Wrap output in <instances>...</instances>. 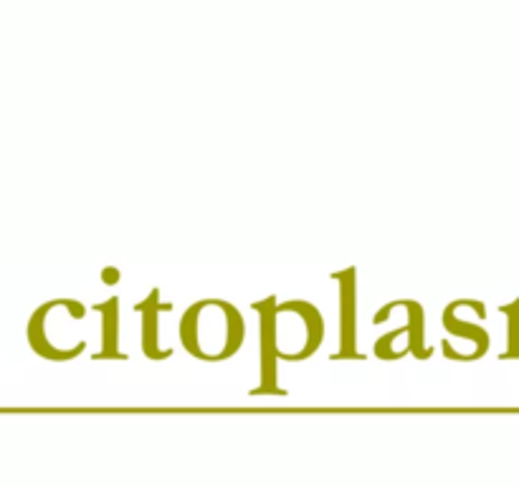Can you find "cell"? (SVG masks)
Here are the masks:
<instances>
[{
	"instance_id": "obj_1",
	"label": "cell",
	"mask_w": 519,
	"mask_h": 486,
	"mask_svg": "<svg viewBox=\"0 0 519 486\" xmlns=\"http://www.w3.org/2000/svg\"><path fill=\"white\" fill-rule=\"evenodd\" d=\"M244 335V317L221 299L195 302L180 324L185 350L203 362L228 360L233 352L241 350Z\"/></svg>"
},
{
	"instance_id": "obj_4",
	"label": "cell",
	"mask_w": 519,
	"mask_h": 486,
	"mask_svg": "<svg viewBox=\"0 0 519 486\" xmlns=\"http://www.w3.org/2000/svg\"><path fill=\"white\" fill-rule=\"evenodd\" d=\"M340 281V319H342V350L337 352L335 360L345 357H363L352 350L355 345V269H347L345 274H337Z\"/></svg>"
},
{
	"instance_id": "obj_7",
	"label": "cell",
	"mask_w": 519,
	"mask_h": 486,
	"mask_svg": "<svg viewBox=\"0 0 519 486\" xmlns=\"http://www.w3.org/2000/svg\"><path fill=\"white\" fill-rule=\"evenodd\" d=\"M104 279H119V271H114V269H107L104 271Z\"/></svg>"
},
{
	"instance_id": "obj_5",
	"label": "cell",
	"mask_w": 519,
	"mask_h": 486,
	"mask_svg": "<svg viewBox=\"0 0 519 486\" xmlns=\"http://www.w3.org/2000/svg\"><path fill=\"white\" fill-rule=\"evenodd\" d=\"M170 304H160V292H150V297L137 304L135 312L142 314V350L150 360H168L173 350H160V330H157V312H168Z\"/></svg>"
},
{
	"instance_id": "obj_6",
	"label": "cell",
	"mask_w": 519,
	"mask_h": 486,
	"mask_svg": "<svg viewBox=\"0 0 519 486\" xmlns=\"http://www.w3.org/2000/svg\"><path fill=\"white\" fill-rule=\"evenodd\" d=\"M99 314H102L104 324H102V352L94 355V360H125L127 355L119 352V327H117V319H119V302L117 299H109L99 307Z\"/></svg>"
},
{
	"instance_id": "obj_3",
	"label": "cell",
	"mask_w": 519,
	"mask_h": 486,
	"mask_svg": "<svg viewBox=\"0 0 519 486\" xmlns=\"http://www.w3.org/2000/svg\"><path fill=\"white\" fill-rule=\"evenodd\" d=\"M254 309L261 317V388L256 393H282L276 388L274 362L279 357H276L274 342H271V314H274L276 304L274 299H269V302H256Z\"/></svg>"
},
{
	"instance_id": "obj_2",
	"label": "cell",
	"mask_w": 519,
	"mask_h": 486,
	"mask_svg": "<svg viewBox=\"0 0 519 486\" xmlns=\"http://www.w3.org/2000/svg\"><path fill=\"white\" fill-rule=\"evenodd\" d=\"M325 337L322 314L309 302L276 304L271 314V342L276 357L297 362L307 360Z\"/></svg>"
}]
</instances>
